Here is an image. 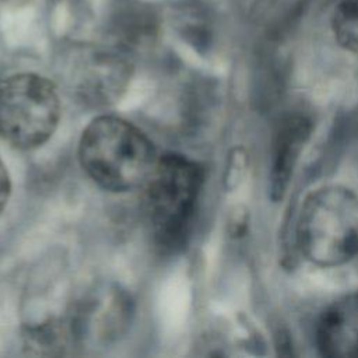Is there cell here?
I'll return each mask as SVG.
<instances>
[{"mask_svg": "<svg viewBox=\"0 0 358 358\" xmlns=\"http://www.w3.org/2000/svg\"><path fill=\"white\" fill-rule=\"evenodd\" d=\"M309 122L302 116L288 117L280 127L274 144V155L270 173V187L274 199L285 192L298 155L309 137Z\"/></svg>", "mask_w": 358, "mask_h": 358, "instance_id": "7", "label": "cell"}, {"mask_svg": "<svg viewBox=\"0 0 358 358\" xmlns=\"http://www.w3.org/2000/svg\"><path fill=\"white\" fill-rule=\"evenodd\" d=\"M117 53L109 50H87L73 66V85L84 102L105 105L119 98L124 90L130 69Z\"/></svg>", "mask_w": 358, "mask_h": 358, "instance_id": "5", "label": "cell"}, {"mask_svg": "<svg viewBox=\"0 0 358 358\" xmlns=\"http://www.w3.org/2000/svg\"><path fill=\"white\" fill-rule=\"evenodd\" d=\"M11 194V180L8 171L4 165V162L0 158V213L4 210L7 206V201Z\"/></svg>", "mask_w": 358, "mask_h": 358, "instance_id": "9", "label": "cell"}, {"mask_svg": "<svg viewBox=\"0 0 358 358\" xmlns=\"http://www.w3.org/2000/svg\"><path fill=\"white\" fill-rule=\"evenodd\" d=\"M331 29L340 46L358 53V0H338L331 14Z\"/></svg>", "mask_w": 358, "mask_h": 358, "instance_id": "8", "label": "cell"}, {"mask_svg": "<svg viewBox=\"0 0 358 358\" xmlns=\"http://www.w3.org/2000/svg\"><path fill=\"white\" fill-rule=\"evenodd\" d=\"M203 185V168L178 154L157 162L144 187V208L158 246L175 250L189 235Z\"/></svg>", "mask_w": 358, "mask_h": 358, "instance_id": "3", "label": "cell"}, {"mask_svg": "<svg viewBox=\"0 0 358 358\" xmlns=\"http://www.w3.org/2000/svg\"><path fill=\"white\" fill-rule=\"evenodd\" d=\"M296 242L301 253L322 267H337L358 256V196L344 186L310 193L299 211Z\"/></svg>", "mask_w": 358, "mask_h": 358, "instance_id": "2", "label": "cell"}, {"mask_svg": "<svg viewBox=\"0 0 358 358\" xmlns=\"http://www.w3.org/2000/svg\"><path fill=\"white\" fill-rule=\"evenodd\" d=\"M60 120L56 87L35 73L14 74L0 83V137L18 148L46 143Z\"/></svg>", "mask_w": 358, "mask_h": 358, "instance_id": "4", "label": "cell"}, {"mask_svg": "<svg viewBox=\"0 0 358 358\" xmlns=\"http://www.w3.org/2000/svg\"><path fill=\"white\" fill-rule=\"evenodd\" d=\"M78 157L88 176L110 192L143 186L157 162L151 140L138 127L106 115L95 117L85 127Z\"/></svg>", "mask_w": 358, "mask_h": 358, "instance_id": "1", "label": "cell"}, {"mask_svg": "<svg viewBox=\"0 0 358 358\" xmlns=\"http://www.w3.org/2000/svg\"><path fill=\"white\" fill-rule=\"evenodd\" d=\"M316 345L327 358H358V292L341 296L323 310Z\"/></svg>", "mask_w": 358, "mask_h": 358, "instance_id": "6", "label": "cell"}]
</instances>
